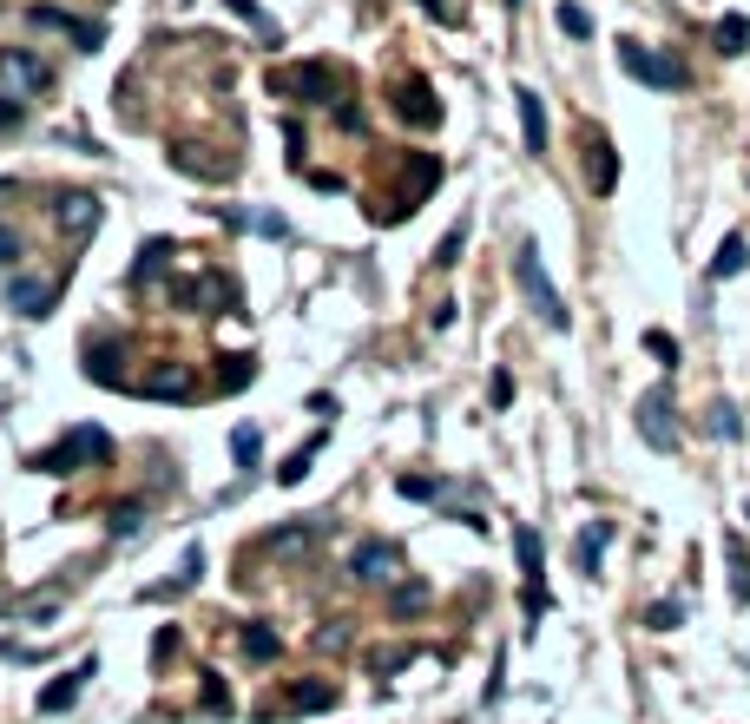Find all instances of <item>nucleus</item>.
I'll return each instance as SVG.
<instances>
[{"label":"nucleus","instance_id":"nucleus-9","mask_svg":"<svg viewBox=\"0 0 750 724\" xmlns=\"http://www.w3.org/2000/svg\"><path fill=\"white\" fill-rule=\"evenodd\" d=\"M53 297H60V284H40V277H14V284H7V303H14L20 316H47Z\"/></svg>","mask_w":750,"mask_h":724},{"label":"nucleus","instance_id":"nucleus-23","mask_svg":"<svg viewBox=\"0 0 750 724\" xmlns=\"http://www.w3.org/2000/svg\"><path fill=\"white\" fill-rule=\"evenodd\" d=\"M711 435H718V441H737V435H744V422H737L731 402H711Z\"/></svg>","mask_w":750,"mask_h":724},{"label":"nucleus","instance_id":"nucleus-19","mask_svg":"<svg viewBox=\"0 0 750 724\" xmlns=\"http://www.w3.org/2000/svg\"><path fill=\"white\" fill-rule=\"evenodd\" d=\"M750 47V20L744 14H724L718 20V53H744Z\"/></svg>","mask_w":750,"mask_h":724},{"label":"nucleus","instance_id":"nucleus-14","mask_svg":"<svg viewBox=\"0 0 750 724\" xmlns=\"http://www.w3.org/2000/svg\"><path fill=\"white\" fill-rule=\"evenodd\" d=\"M86 678H93V659H86V665H73V672H66L60 685H47V692H40V711H66V705L79 698V685H86Z\"/></svg>","mask_w":750,"mask_h":724},{"label":"nucleus","instance_id":"nucleus-17","mask_svg":"<svg viewBox=\"0 0 750 724\" xmlns=\"http://www.w3.org/2000/svg\"><path fill=\"white\" fill-rule=\"evenodd\" d=\"M553 20H560L566 40H593V14H586L579 0H560V14H553Z\"/></svg>","mask_w":750,"mask_h":724},{"label":"nucleus","instance_id":"nucleus-22","mask_svg":"<svg viewBox=\"0 0 750 724\" xmlns=\"http://www.w3.org/2000/svg\"><path fill=\"white\" fill-rule=\"evenodd\" d=\"M231 455L244 461V468H257V455H264V435H257V428H231Z\"/></svg>","mask_w":750,"mask_h":724},{"label":"nucleus","instance_id":"nucleus-31","mask_svg":"<svg viewBox=\"0 0 750 724\" xmlns=\"http://www.w3.org/2000/svg\"><path fill=\"white\" fill-rule=\"evenodd\" d=\"M14 257H20V231L14 224H0V264H14Z\"/></svg>","mask_w":750,"mask_h":724},{"label":"nucleus","instance_id":"nucleus-4","mask_svg":"<svg viewBox=\"0 0 750 724\" xmlns=\"http://www.w3.org/2000/svg\"><path fill=\"white\" fill-rule=\"evenodd\" d=\"M47 86H53V73L33 53L0 47V99H33V93H47Z\"/></svg>","mask_w":750,"mask_h":724},{"label":"nucleus","instance_id":"nucleus-3","mask_svg":"<svg viewBox=\"0 0 750 724\" xmlns=\"http://www.w3.org/2000/svg\"><path fill=\"white\" fill-rule=\"evenodd\" d=\"M619 66L632 79H645V86H658V93H678V86H685V66L652 53V47H639V40H619Z\"/></svg>","mask_w":750,"mask_h":724},{"label":"nucleus","instance_id":"nucleus-25","mask_svg":"<svg viewBox=\"0 0 750 724\" xmlns=\"http://www.w3.org/2000/svg\"><path fill=\"white\" fill-rule=\"evenodd\" d=\"M678 619H685V606H678V599H658L652 613H645V626H652V632H672Z\"/></svg>","mask_w":750,"mask_h":724},{"label":"nucleus","instance_id":"nucleus-11","mask_svg":"<svg viewBox=\"0 0 750 724\" xmlns=\"http://www.w3.org/2000/svg\"><path fill=\"white\" fill-rule=\"evenodd\" d=\"M27 20H33V27H53V33H73L79 47H99V40H106V33H99V27H86V20L60 14V7H27Z\"/></svg>","mask_w":750,"mask_h":724},{"label":"nucleus","instance_id":"nucleus-30","mask_svg":"<svg viewBox=\"0 0 750 724\" xmlns=\"http://www.w3.org/2000/svg\"><path fill=\"white\" fill-rule=\"evenodd\" d=\"M20 119H27V99H0V132L20 126Z\"/></svg>","mask_w":750,"mask_h":724},{"label":"nucleus","instance_id":"nucleus-16","mask_svg":"<svg viewBox=\"0 0 750 724\" xmlns=\"http://www.w3.org/2000/svg\"><path fill=\"white\" fill-rule=\"evenodd\" d=\"M744 257H750L744 231H731V237L718 244V257H711V277H737V270H744Z\"/></svg>","mask_w":750,"mask_h":724},{"label":"nucleus","instance_id":"nucleus-21","mask_svg":"<svg viewBox=\"0 0 750 724\" xmlns=\"http://www.w3.org/2000/svg\"><path fill=\"white\" fill-rule=\"evenodd\" d=\"M145 395H165V402H178V395H191V376H185V369H165V376L145 382Z\"/></svg>","mask_w":750,"mask_h":724},{"label":"nucleus","instance_id":"nucleus-18","mask_svg":"<svg viewBox=\"0 0 750 724\" xmlns=\"http://www.w3.org/2000/svg\"><path fill=\"white\" fill-rule=\"evenodd\" d=\"M724 553H731V593H737V606H750V553H744V540H724Z\"/></svg>","mask_w":750,"mask_h":724},{"label":"nucleus","instance_id":"nucleus-7","mask_svg":"<svg viewBox=\"0 0 750 724\" xmlns=\"http://www.w3.org/2000/svg\"><path fill=\"white\" fill-rule=\"evenodd\" d=\"M395 567H402V547H395V540H362V547L349 553V573H356V580H389Z\"/></svg>","mask_w":750,"mask_h":724},{"label":"nucleus","instance_id":"nucleus-13","mask_svg":"<svg viewBox=\"0 0 750 724\" xmlns=\"http://www.w3.org/2000/svg\"><path fill=\"white\" fill-rule=\"evenodd\" d=\"M60 224H66L73 237L99 231V198H86V191H66V198H60Z\"/></svg>","mask_w":750,"mask_h":724},{"label":"nucleus","instance_id":"nucleus-26","mask_svg":"<svg viewBox=\"0 0 750 724\" xmlns=\"http://www.w3.org/2000/svg\"><path fill=\"white\" fill-rule=\"evenodd\" d=\"M310 461H316V448H297V455H290V461L277 468V481H283V488H297L303 474H310Z\"/></svg>","mask_w":750,"mask_h":724},{"label":"nucleus","instance_id":"nucleus-20","mask_svg":"<svg viewBox=\"0 0 750 724\" xmlns=\"http://www.w3.org/2000/svg\"><path fill=\"white\" fill-rule=\"evenodd\" d=\"M244 652H250L257 665H270V659L283 652V639H277V632H264V626H250V632H244Z\"/></svg>","mask_w":750,"mask_h":724},{"label":"nucleus","instance_id":"nucleus-24","mask_svg":"<svg viewBox=\"0 0 750 724\" xmlns=\"http://www.w3.org/2000/svg\"><path fill=\"white\" fill-rule=\"evenodd\" d=\"M395 488H402V501H435V494H441V481H428V474H402Z\"/></svg>","mask_w":750,"mask_h":724},{"label":"nucleus","instance_id":"nucleus-2","mask_svg":"<svg viewBox=\"0 0 750 724\" xmlns=\"http://www.w3.org/2000/svg\"><path fill=\"white\" fill-rule=\"evenodd\" d=\"M106 448H112V441H106V428H73V435H66V441H53V448H40V455H33V468H40V474H60V481H66V474L93 468V461L106 455Z\"/></svg>","mask_w":750,"mask_h":724},{"label":"nucleus","instance_id":"nucleus-12","mask_svg":"<svg viewBox=\"0 0 750 724\" xmlns=\"http://www.w3.org/2000/svg\"><path fill=\"white\" fill-rule=\"evenodd\" d=\"M586 178H593V191H612V185H619V152H612L599 132L586 139Z\"/></svg>","mask_w":750,"mask_h":724},{"label":"nucleus","instance_id":"nucleus-29","mask_svg":"<svg viewBox=\"0 0 750 724\" xmlns=\"http://www.w3.org/2000/svg\"><path fill=\"white\" fill-rule=\"evenodd\" d=\"M323 705H336V692H329V685H310V692H297V711H323Z\"/></svg>","mask_w":750,"mask_h":724},{"label":"nucleus","instance_id":"nucleus-27","mask_svg":"<svg viewBox=\"0 0 750 724\" xmlns=\"http://www.w3.org/2000/svg\"><path fill=\"white\" fill-rule=\"evenodd\" d=\"M461 244H468V224H454L448 237H441V251H435V264H461Z\"/></svg>","mask_w":750,"mask_h":724},{"label":"nucleus","instance_id":"nucleus-6","mask_svg":"<svg viewBox=\"0 0 750 724\" xmlns=\"http://www.w3.org/2000/svg\"><path fill=\"white\" fill-rule=\"evenodd\" d=\"M283 86H290V93H303L310 106H336V99H343V73H336V66H323V60L297 66V73L283 79Z\"/></svg>","mask_w":750,"mask_h":724},{"label":"nucleus","instance_id":"nucleus-1","mask_svg":"<svg viewBox=\"0 0 750 724\" xmlns=\"http://www.w3.org/2000/svg\"><path fill=\"white\" fill-rule=\"evenodd\" d=\"M514 284H520L527 310L540 316L547 330H566V323H573V310H566V297L553 290V277H547V264H540V244H533V237H520V251H514Z\"/></svg>","mask_w":750,"mask_h":724},{"label":"nucleus","instance_id":"nucleus-28","mask_svg":"<svg viewBox=\"0 0 750 724\" xmlns=\"http://www.w3.org/2000/svg\"><path fill=\"white\" fill-rule=\"evenodd\" d=\"M645 349H652V356L665 362V369H672V362H678V343H672V336H665V330H645Z\"/></svg>","mask_w":750,"mask_h":724},{"label":"nucleus","instance_id":"nucleus-32","mask_svg":"<svg viewBox=\"0 0 750 724\" xmlns=\"http://www.w3.org/2000/svg\"><path fill=\"white\" fill-rule=\"evenodd\" d=\"M422 14H435V20H454V7H448V0H422Z\"/></svg>","mask_w":750,"mask_h":724},{"label":"nucleus","instance_id":"nucleus-5","mask_svg":"<svg viewBox=\"0 0 750 724\" xmlns=\"http://www.w3.org/2000/svg\"><path fill=\"white\" fill-rule=\"evenodd\" d=\"M639 435H645V448H658V455H672V448H678L672 389H652V395H639Z\"/></svg>","mask_w":750,"mask_h":724},{"label":"nucleus","instance_id":"nucleus-33","mask_svg":"<svg viewBox=\"0 0 750 724\" xmlns=\"http://www.w3.org/2000/svg\"><path fill=\"white\" fill-rule=\"evenodd\" d=\"M744 520H750V501H744Z\"/></svg>","mask_w":750,"mask_h":724},{"label":"nucleus","instance_id":"nucleus-15","mask_svg":"<svg viewBox=\"0 0 750 724\" xmlns=\"http://www.w3.org/2000/svg\"><path fill=\"white\" fill-rule=\"evenodd\" d=\"M612 540V520H593L586 534H579V573H599V553H606Z\"/></svg>","mask_w":750,"mask_h":724},{"label":"nucleus","instance_id":"nucleus-10","mask_svg":"<svg viewBox=\"0 0 750 724\" xmlns=\"http://www.w3.org/2000/svg\"><path fill=\"white\" fill-rule=\"evenodd\" d=\"M514 106H520V139H527V152L540 158L547 152V106H540V93H527V86L514 93Z\"/></svg>","mask_w":750,"mask_h":724},{"label":"nucleus","instance_id":"nucleus-8","mask_svg":"<svg viewBox=\"0 0 750 724\" xmlns=\"http://www.w3.org/2000/svg\"><path fill=\"white\" fill-rule=\"evenodd\" d=\"M514 547H520V567H527V613L540 619V613H547V580H540V534H533V527H514Z\"/></svg>","mask_w":750,"mask_h":724}]
</instances>
